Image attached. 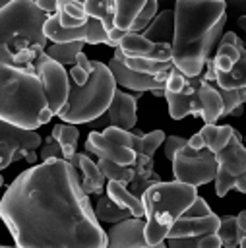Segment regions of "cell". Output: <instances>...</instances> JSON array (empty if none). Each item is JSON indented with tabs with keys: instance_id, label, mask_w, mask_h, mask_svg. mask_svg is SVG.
<instances>
[{
	"instance_id": "cell-5",
	"label": "cell",
	"mask_w": 246,
	"mask_h": 248,
	"mask_svg": "<svg viewBox=\"0 0 246 248\" xmlns=\"http://www.w3.org/2000/svg\"><path fill=\"white\" fill-rule=\"evenodd\" d=\"M145 238L149 244L165 242L176 219L198 200L196 186L184 182H157L143 194Z\"/></svg>"
},
{
	"instance_id": "cell-4",
	"label": "cell",
	"mask_w": 246,
	"mask_h": 248,
	"mask_svg": "<svg viewBox=\"0 0 246 248\" xmlns=\"http://www.w3.org/2000/svg\"><path fill=\"white\" fill-rule=\"evenodd\" d=\"M0 120L23 130L46 124L50 110L45 85L37 74L0 64Z\"/></svg>"
},
{
	"instance_id": "cell-22",
	"label": "cell",
	"mask_w": 246,
	"mask_h": 248,
	"mask_svg": "<svg viewBox=\"0 0 246 248\" xmlns=\"http://www.w3.org/2000/svg\"><path fill=\"white\" fill-rule=\"evenodd\" d=\"M145 39L157 45H172L174 41V10H163L143 33Z\"/></svg>"
},
{
	"instance_id": "cell-21",
	"label": "cell",
	"mask_w": 246,
	"mask_h": 248,
	"mask_svg": "<svg viewBox=\"0 0 246 248\" xmlns=\"http://www.w3.org/2000/svg\"><path fill=\"white\" fill-rule=\"evenodd\" d=\"M107 196H108L116 205H120L122 209H128L136 219H143V217H145L143 200L138 198V196H134L126 184L108 180V182H107Z\"/></svg>"
},
{
	"instance_id": "cell-15",
	"label": "cell",
	"mask_w": 246,
	"mask_h": 248,
	"mask_svg": "<svg viewBox=\"0 0 246 248\" xmlns=\"http://www.w3.org/2000/svg\"><path fill=\"white\" fill-rule=\"evenodd\" d=\"M37 76L41 78V81L45 85V93H46L52 114H60L70 99V74L64 70L62 64L54 62L52 58L46 56L39 64Z\"/></svg>"
},
{
	"instance_id": "cell-34",
	"label": "cell",
	"mask_w": 246,
	"mask_h": 248,
	"mask_svg": "<svg viewBox=\"0 0 246 248\" xmlns=\"http://www.w3.org/2000/svg\"><path fill=\"white\" fill-rule=\"evenodd\" d=\"M163 145H165V157L172 161V159L176 157V153H178L182 147L188 145V140H184V138H180V136H169Z\"/></svg>"
},
{
	"instance_id": "cell-43",
	"label": "cell",
	"mask_w": 246,
	"mask_h": 248,
	"mask_svg": "<svg viewBox=\"0 0 246 248\" xmlns=\"http://www.w3.org/2000/svg\"><path fill=\"white\" fill-rule=\"evenodd\" d=\"M242 141H246V138H244V140H242Z\"/></svg>"
},
{
	"instance_id": "cell-18",
	"label": "cell",
	"mask_w": 246,
	"mask_h": 248,
	"mask_svg": "<svg viewBox=\"0 0 246 248\" xmlns=\"http://www.w3.org/2000/svg\"><path fill=\"white\" fill-rule=\"evenodd\" d=\"M139 95H128L122 91H116L110 107H108V122L114 128L120 130H132L136 126L138 114H136V105H138Z\"/></svg>"
},
{
	"instance_id": "cell-16",
	"label": "cell",
	"mask_w": 246,
	"mask_h": 248,
	"mask_svg": "<svg viewBox=\"0 0 246 248\" xmlns=\"http://www.w3.org/2000/svg\"><path fill=\"white\" fill-rule=\"evenodd\" d=\"M108 68H110V72H112V76H114V79H116L118 85H124V87L134 89V91H138V93L153 91V93H157V95H163L167 78H169V74H170V72H169L167 76H145V74H138V72L130 70V68L124 64L122 54H120L118 48L114 50V56H112V60L108 62Z\"/></svg>"
},
{
	"instance_id": "cell-32",
	"label": "cell",
	"mask_w": 246,
	"mask_h": 248,
	"mask_svg": "<svg viewBox=\"0 0 246 248\" xmlns=\"http://www.w3.org/2000/svg\"><path fill=\"white\" fill-rule=\"evenodd\" d=\"M155 14H157V2H155V0H145V6H143V10L139 12V16H138V19H136V23H134V27H132L130 33L145 31V29L153 23V19L157 17Z\"/></svg>"
},
{
	"instance_id": "cell-40",
	"label": "cell",
	"mask_w": 246,
	"mask_h": 248,
	"mask_svg": "<svg viewBox=\"0 0 246 248\" xmlns=\"http://www.w3.org/2000/svg\"><path fill=\"white\" fill-rule=\"evenodd\" d=\"M238 25H240L242 29H246V16H242V17H238Z\"/></svg>"
},
{
	"instance_id": "cell-39",
	"label": "cell",
	"mask_w": 246,
	"mask_h": 248,
	"mask_svg": "<svg viewBox=\"0 0 246 248\" xmlns=\"http://www.w3.org/2000/svg\"><path fill=\"white\" fill-rule=\"evenodd\" d=\"M236 223H238L240 232L246 236V209H244V211H240V213L236 215Z\"/></svg>"
},
{
	"instance_id": "cell-37",
	"label": "cell",
	"mask_w": 246,
	"mask_h": 248,
	"mask_svg": "<svg viewBox=\"0 0 246 248\" xmlns=\"http://www.w3.org/2000/svg\"><path fill=\"white\" fill-rule=\"evenodd\" d=\"M37 2V6L45 12V14H48V16H54L56 12H58V2L56 0H35Z\"/></svg>"
},
{
	"instance_id": "cell-29",
	"label": "cell",
	"mask_w": 246,
	"mask_h": 248,
	"mask_svg": "<svg viewBox=\"0 0 246 248\" xmlns=\"http://www.w3.org/2000/svg\"><path fill=\"white\" fill-rule=\"evenodd\" d=\"M219 238L223 242L225 248H238L240 246V240L244 238V234L240 232L238 229V223H236V217L234 215H225L221 217V227H219Z\"/></svg>"
},
{
	"instance_id": "cell-30",
	"label": "cell",
	"mask_w": 246,
	"mask_h": 248,
	"mask_svg": "<svg viewBox=\"0 0 246 248\" xmlns=\"http://www.w3.org/2000/svg\"><path fill=\"white\" fill-rule=\"evenodd\" d=\"M97 165H99L101 172L105 174V178H108V180H114V182L126 184V186H130L134 180V169L132 167H122V165H116L108 159H99Z\"/></svg>"
},
{
	"instance_id": "cell-2",
	"label": "cell",
	"mask_w": 246,
	"mask_h": 248,
	"mask_svg": "<svg viewBox=\"0 0 246 248\" xmlns=\"http://www.w3.org/2000/svg\"><path fill=\"white\" fill-rule=\"evenodd\" d=\"M223 0H178L174 4L172 64L188 78H200L227 21Z\"/></svg>"
},
{
	"instance_id": "cell-1",
	"label": "cell",
	"mask_w": 246,
	"mask_h": 248,
	"mask_svg": "<svg viewBox=\"0 0 246 248\" xmlns=\"http://www.w3.org/2000/svg\"><path fill=\"white\" fill-rule=\"evenodd\" d=\"M0 213L17 248H108L76 167L50 159L17 174Z\"/></svg>"
},
{
	"instance_id": "cell-9",
	"label": "cell",
	"mask_w": 246,
	"mask_h": 248,
	"mask_svg": "<svg viewBox=\"0 0 246 248\" xmlns=\"http://www.w3.org/2000/svg\"><path fill=\"white\" fill-rule=\"evenodd\" d=\"M217 176H215V194L225 198L231 190L246 194V147L242 136L234 132L229 145L217 155Z\"/></svg>"
},
{
	"instance_id": "cell-8",
	"label": "cell",
	"mask_w": 246,
	"mask_h": 248,
	"mask_svg": "<svg viewBox=\"0 0 246 248\" xmlns=\"http://www.w3.org/2000/svg\"><path fill=\"white\" fill-rule=\"evenodd\" d=\"M124 64L145 76H167L172 64V45H157L139 33H128L118 46Z\"/></svg>"
},
{
	"instance_id": "cell-31",
	"label": "cell",
	"mask_w": 246,
	"mask_h": 248,
	"mask_svg": "<svg viewBox=\"0 0 246 248\" xmlns=\"http://www.w3.org/2000/svg\"><path fill=\"white\" fill-rule=\"evenodd\" d=\"M91 60L81 52L79 56H77V62H76V66H72L70 68V79L76 83V85H85L87 81H89V78H91Z\"/></svg>"
},
{
	"instance_id": "cell-23",
	"label": "cell",
	"mask_w": 246,
	"mask_h": 248,
	"mask_svg": "<svg viewBox=\"0 0 246 248\" xmlns=\"http://www.w3.org/2000/svg\"><path fill=\"white\" fill-rule=\"evenodd\" d=\"M54 16L64 29H77V27L87 25V21H89V16L85 12V4L74 2V0L58 2V12Z\"/></svg>"
},
{
	"instance_id": "cell-12",
	"label": "cell",
	"mask_w": 246,
	"mask_h": 248,
	"mask_svg": "<svg viewBox=\"0 0 246 248\" xmlns=\"http://www.w3.org/2000/svg\"><path fill=\"white\" fill-rule=\"evenodd\" d=\"M172 174L176 182L190 186H201L217 176V157L209 149H192L190 145L182 147L172 159Z\"/></svg>"
},
{
	"instance_id": "cell-33",
	"label": "cell",
	"mask_w": 246,
	"mask_h": 248,
	"mask_svg": "<svg viewBox=\"0 0 246 248\" xmlns=\"http://www.w3.org/2000/svg\"><path fill=\"white\" fill-rule=\"evenodd\" d=\"M39 157H41V161L45 163V161H50V159H64V153H62L60 143L50 136V138L45 140V145L41 147Z\"/></svg>"
},
{
	"instance_id": "cell-41",
	"label": "cell",
	"mask_w": 246,
	"mask_h": 248,
	"mask_svg": "<svg viewBox=\"0 0 246 248\" xmlns=\"http://www.w3.org/2000/svg\"><path fill=\"white\" fill-rule=\"evenodd\" d=\"M238 248H246V236L240 240V246H238Z\"/></svg>"
},
{
	"instance_id": "cell-6",
	"label": "cell",
	"mask_w": 246,
	"mask_h": 248,
	"mask_svg": "<svg viewBox=\"0 0 246 248\" xmlns=\"http://www.w3.org/2000/svg\"><path fill=\"white\" fill-rule=\"evenodd\" d=\"M91 78L85 85H76L70 79V99L68 105L58 114L66 124H83L97 120L105 114L116 95V79L108 68L99 60H91Z\"/></svg>"
},
{
	"instance_id": "cell-28",
	"label": "cell",
	"mask_w": 246,
	"mask_h": 248,
	"mask_svg": "<svg viewBox=\"0 0 246 248\" xmlns=\"http://www.w3.org/2000/svg\"><path fill=\"white\" fill-rule=\"evenodd\" d=\"M85 43L77 41V43H62V45H52L46 48V56L52 58L54 62L58 64H70V66H76L77 62V56L81 54V48H83Z\"/></svg>"
},
{
	"instance_id": "cell-38",
	"label": "cell",
	"mask_w": 246,
	"mask_h": 248,
	"mask_svg": "<svg viewBox=\"0 0 246 248\" xmlns=\"http://www.w3.org/2000/svg\"><path fill=\"white\" fill-rule=\"evenodd\" d=\"M188 145H190L192 149H198V151H200V149H205V145H203V138L200 136V132L194 134V136L188 140Z\"/></svg>"
},
{
	"instance_id": "cell-11",
	"label": "cell",
	"mask_w": 246,
	"mask_h": 248,
	"mask_svg": "<svg viewBox=\"0 0 246 248\" xmlns=\"http://www.w3.org/2000/svg\"><path fill=\"white\" fill-rule=\"evenodd\" d=\"M200 85H201V76L200 78H188L176 68L170 70L167 83H165L163 97L167 99L169 112L174 120H180L188 114L201 116Z\"/></svg>"
},
{
	"instance_id": "cell-27",
	"label": "cell",
	"mask_w": 246,
	"mask_h": 248,
	"mask_svg": "<svg viewBox=\"0 0 246 248\" xmlns=\"http://www.w3.org/2000/svg\"><path fill=\"white\" fill-rule=\"evenodd\" d=\"M95 215H97L99 221H105V223H122L126 219H132L134 217L128 209H122L120 205H116L108 196H103L97 202Z\"/></svg>"
},
{
	"instance_id": "cell-42",
	"label": "cell",
	"mask_w": 246,
	"mask_h": 248,
	"mask_svg": "<svg viewBox=\"0 0 246 248\" xmlns=\"http://www.w3.org/2000/svg\"><path fill=\"white\" fill-rule=\"evenodd\" d=\"M2 248H10V246H2Z\"/></svg>"
},
{
	"instance_id": "cell-19",
	"label": "cell",
	"mask_w": 246,
	"mask_h": 248,
	"mask_svg": "<svg viewBox=\"0 0 246 248\" xmlns=\"http://www.w3.org/2000/svg\"><path fill=\"white\" fill-rule=\"evenodd\" d=\"M200 105H201V118L205 124H215L221 116H225V101L219 87L207 81L203 76L200 85Z\"/></svg>"
},
{
	"instance_id": "cell-35",
	"label": "cell",
	"mask_w": 246,
	"mask_h": 248,
	"mask_svg": "<svg viewBox=\"0 0 246 248\" xmlns=\"http://www.w3.org/2000/svg\"><path fill=\"white\" fill-rule=\"evenodd\" d=\"M201 236H182V238H167L169 248H200Z\"/></svg>"
},
{
	"instance_id": "cell-20",
	"label": "cell",
	"mask_w": 246,
	"mask_h": 248,
	"mask_svg": "<svg viewBox=\"0 0 246 248\" xmlns=\"http://www.w3.org/2000/svg\"><path fill=\"white\" fill-rule=\"evenodd\" d=\"M70 163L76 169L81 170V174H83L81 188H83V192L87 196L89 194H103V190H105V174L101 172L99 165L95 161H91V157L87 153H76Z\"/></svg>"
},
{
	"instance_id": "cell-24",
	"label": "cell",
	"mask_w": 246,
	"mask_h": 248,
	"mask_svg": "<svg viewBox=\"0 0 246 248\" xmlns=\"http://www.w3.org/2000/svg\"><path fill=\"white\" fill-rule=\"evenodd\" d=\"M236 130H232L229 124H223V126H215V124H205L201 130H200V136L203 138V145L205 149H209L211 153H219L223 151L229 141L232 140Z\"/></svg>"
},
{
	"instance_id": "cell-10",
	"label": "cell",
	"mask_w": 246,
	"mask_h": 248,
	"mask_svg": "<svg viewBox=\"0 0 246 248\" xmlns=\"http://www.w3.org/2000/svg\"><path fill=\"white\" fill-rule=\"evenodd\" d=\"M136 134L108 126L103 132H91L85 141V149L99 159H108L122 167H134L136 163Z\"/></svg>"
},
{
	"instance_id": "cell-25",
	"label": "cell",
	"mask_w": 246,
	"mask_h": 248,
	"mask_svg": "<svg viewBox=\"0 0 246 248\" xmlns=\"http://www.w3.org/2000/svg\"><path fill=\"white\" fill-rule=\"evenodd\" d=\"M143 6H145V0H138V2L114 0V27L124 33H130Z\"/></svg>"
},
{
	"instance_id": "cell-36",
	"label": "cell",
	"mask_w": 246,
	"mask_h": 248,
	"mask_svg": "<svg viewBox=\"0 0 246 248\" xmlns=\"http://www.w3.org/2000/svg\"><path fill=\"white\" fill-rule=\"evenodd\" d=\"M223 242L219 238V234H205L200 238V248H221Z\"/></svg>"
},
{
	"instance_id": "cell-17",
	"label": "cell",
	"mask_w": 246,
	"mask_h": 248,
	"mask_svg": "<svg viewBox=\"0 0 246 248\" xmlns=\"http://www.w3.org/2000/svg\"><path fill=\"white\" fill-rule=\"evenodd\" d=\"M145 221L143 219H126L116 223L108 231V248H169L167 242L149 244L145 238Z\"/></svg>"
},
{
	"instance_id": "cell-7",
	"label": "cell",
	"mask_w": 246,
	"mask_h": 248,
	"mask_svg": "<svg viewBox=\"0 0 246 248\" xmlns=\"http://www.w3.org/2000/svg\"><path fill=\"white\" fill-rule=\"evenodd\" d=\"M203 78L223 91L246 89V46L236 33H225Z\"/></svg>"
},
{
	"instance_id": "cell-3",
	"label": "cell",
	"mask_w": 246,
	"mask_h": 248,
	"mask_svg": "<svg viewBox=\"0 0 246 248\" xmlns=\"http://www.w3.org/2000/svg\"><path fill=\"white\" fill-rule=\"evenodd\" d=\"M37 2L17 0L0 6V64L37 74L46 58L45 23L48 21Z\"/></svg>"
},
{
	"instance_id": "cell-13",
	"label": "cell",
	"mask_w": 246,
	"mask_h": 248,
	"mask_svg": "<svg viewBox=\"0 0 246 248\" xmlns=\"http://www.w3.org/2000/svg\"><path fill=\"white\" fill-rule=\"evenodd\" d=\"M41 141L43 140L35 130H23L0 120V167L6 169L15 159H25L33 165L41 159L35 153Z\"/></svg>"
},
{
	"instance_id": "cell-14",
	"label": "cell",
	"mask_w": 246,
	"mask_h": 248,
	"mask_svg": "<svg viewBox=\"0 0 246 248\" xmlns=\"http://www.w3.org/2000/svg\"><path fill=\"white\" fill-rule=\"evenodd\" d=\"M221 227V217L215 215L207 202L198 196V200L176 219L167 238H182V236H205L217 234Z\"/></svg>"
},
{
	"instance_id": "cell-26",
	"label": "cell",
	"mask_w": 246,
	"mask_h": 248,
	"mask_svg": "<svg viewBox=\"0 0 246 248\" xmlns=\"http://www.w3.org/2000/svg\"><path fill=\"white\" fill-rule=\"evenodd\" d=\"M50 136L60 143L62 153H64V159L66 161H72L74 155H76V145H77V138H79V132H77L76 124L58 122L52 128V134Z\"/></svg>"
}]
</instances>
